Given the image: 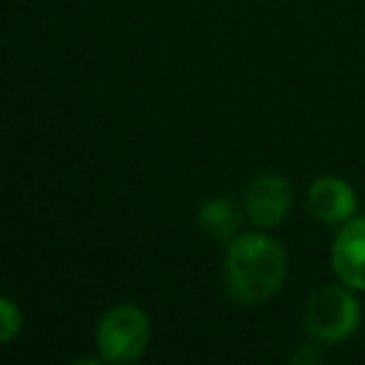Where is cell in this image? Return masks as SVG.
Listing matches in <instances>:
<instances>
[{"mask_svg":"<svg viewBox=\"0 0 365 365\" xmlns=\"http://www.w3.org/2000/svg\"><path fill=\"white\" fill-rule=\"evenodd\" d=\"M320 358V353L315 350V345H303V348L298 350V353L293 355V363H300V365H305V363H315V360Z\"/></svg>","mask_w":365,"mask_h":365,"instance_id":"9","label":"cell"},{"mask_svg":"<svg viewBox=\"0 0 365 365\" xmlns=\"http://www.w3.org/2000/svg\"><path fill=\"white\" fill-rule=\"evenodd\" d=\"M0 313H3L0 340H3V343H11V340L23 330V313L16 305V300L8 298V295H3V300H0Z\"/></svg>","mask_w":365,"mask_h":365,"instance_id":"8","label":"cell"},{"mask_svg":"<svg viewBox=\"0 0 365 365\" xmlns=\"http://www.w3.org/2000/svg\"><path fill=\"white\" fill-rule=\"evenodd\" d=\"M101 360L106 363H133L148 350L150 320L145 310L133 303L115 305L101 318L96 330Z\"/></svg>","mask_w":365,"mask_h":365,"instance_id":"3","label":"cell"},{"mask_svg":"<svg viewBox=\"0 0 365 365\" xmlns=\"http://www.w3.org/2000/svg\"><path fill=\"white\" fill-rule=\"evenodd\" d=\"M330 263L340 283L365 293V215L343 223L333 240Z\"/></svg>","mask_w":365,"mask_h":365,"instance_id":"5","label":"cell"},{"mask_svg":"<svg viewBox=\"0 0 365 365\" xmlns=\"http://www.w3.org/2000/svg\"><path fill=\"white\" fill-rule=\"evenodd\" d=\"M200 230L215 240H233L240 230V213L233 200L228 198H208L198 210Z\"/></svg>","mask_w":365,"mask_h":365,"instance_id":"7","label":"cell"},{"mask_svg":"<svg viewBox=\"0 0 365 365\" xmlns=\"http://www.w3.org/2000/svg\"><path fill=\"white\" fill-rule=\"evenodd\" d=\"M288 255L275 238L265 233H240L225 253V288L240 305H260L285 283Z\"/></svg>","mask_w":365,"mask_h":365,"instance_id":"1","label":"cell"},{"mask_svg":"<svg viewBox=\"0 0 365 365\" xmlns=\"http://www.w3.org/2000/svg\"><path fill=\"white\" fill-rule=\"evenodd\" d=\"M305 203H308V210L315 220L328 225H338L353 218L358 198H355V190L350 188V182H345L343 178L325 175L318 178L310 185Z\"/></svg>","mask_w":365,"mask_h":365,"instance_id":"6","label":"cell"},{"mask_svg":"<svg viewBox=\"0 0 365 365\" xmlns=\"http://www.w3.org/2000/svg\"><path fill=\"white\" fill-rule=\"evenodd\" d=\"M303 320L310 338L323 345H333L358 330L360 303L348 285H328L310 295Z\"/></svg>","mask_w":365,"mask_h":365,"instance_id":"2","label":"cell"},{"mask_svg":"<svg viewBox=\"0 0 365 365\" xmlns=\"http://www.w3.org/2000/svg\"><path fill=\"white\" fill-rule=\"evenodd\" d=\"M293 208V188L278 173H265L250 180L245 190L248 218L260 228H275L288 218Z\"/></svg>","mask_w":365,"mask_h":365,"instance_id":"4","label":"cell"}]
</instances>
